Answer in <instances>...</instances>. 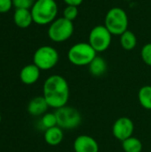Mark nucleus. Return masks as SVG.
<instances>
[{
	"label": "nucleus",
	"instance_id": "obj_1",
	"mask_svg": "<svg viewBox=\"0 0 151 152\" xmlns=\"http://www.w3.org/2000/svg\"><path fill=\"white\" fill-rule=\"evenodd\" d=\"M43 96L53 109H59L67 105L69 99V86L68 81L60 75L47 77L43 86Z\"/></svg>",
	"mask_w": 151,
	"mask_h": 152
},
{
	"label": "nucleus",
	"instance_id": "obj_2",
	"mask_svg": "<svg viewBox=\"0 0 151 152\" xmlns=\"http://www.w3.org/2000/svg\"><path fill=\"white\" fill-rule=\"evenodd\" d=\"M34 23L44 26L50 25L58 14V4L55 0H36L30 9Z\"/></svg>",
	"mask_w": 151,
	"mask_h": 152
},
{
	"label": "nucleus",
	"instance_id": "obj_3",
	"mask_svg": "<svg viewBox=\"0 0 151 152\" xmlns=\"http://www.w3.org/2000/svg\"><path fill=\"white\" fill-rule=\"evenodd\" d=\"M129 20L126 12L120 7L109 9L105 16L104 26L115 36H121L128 29Z\"/></svg>",
	"mask_w": 151,
	"mask_h": 152
},
{
	"label": "nucleus",
	"instance_id": "obj_4",
	"mask_svg": "<svg viewBox=\"0 0 151 152\" xmlns=\"http://www.w3.org/2000/svg\"><path fill=\"white\" fill-rule=\"evenodd\" d=\"M97 56V52L89 43L80 42L73 45L68 52L69 61L78 67L88 66Z\"/></svg>",
	"mask_w": 151,
	"mask_h": 152
},
{
	"label": "nucleus",
	"instance_id": "obj_5",
	"mask_svg": "<svg viewBox=\"0 0 151 152\" xmlns=\"http://www.w3.org/2000/svg\"><path fill=\"white\" fill-rule=\"evenodd\" d=\"M74 33V24L73 21L65 19L64 17H60L55 19L48 27L47 35L48 37L55 42L61 43L69 39Z\"/></svg>",
	"mask_w": 151,
	"mask_h": 152
},
{
	"label": "nucleus",
	"instance_id": "obj_6",
	"mask_svg": "<svg viewBox=\"0 0 151 152\" xmlns=\"http://www.w3.org/2000/svg\"><path fill=\"white\" fill-rule=\"evenodd\" d=\"M59 61L58 51L51 45L38 47L33 55V63L41 70H49L54 68Z\"/></svg>",
	"mask_w": 151,
	"mask_h": 152
},
{
	"label": "nucleus",
	"instance_id": "obj_7",
	"mask_svg": "<svg viewBox=\"0 0 151 152\" xmlns=\"http://www.w3.org/2000/svg\"><path fill=\"white\" fill-rule=\"evenodd\" d=\"M54 113L57 118V126L65 130L75 129L82 122L80 112L73 107L66 105L57 109Z\"/></svg>",
	"mask_w": 151,
	"mask_h": 152
},
{
	"label": "nucleus",
	"instance_id": "obj_8",
	"mask_svg": "<svg viewBox=\"0 0 151 152\" xmlns=\"http://www.w3.org/2000/svg\"><path fill=\"white\" fill-rule=\"evenodd\" d=\"M112 40V34L104 25H98L92 28L88 37V43L97 52L102 53L109 49Z\"/></svg>",
	"mask_w": 151,
	"mask_h": 152
},
{
	"label": "nucleus",
	"instance_id": "obj_9",
	"mask_svg": "<svg viewBox=\"0 0 151 152\" xmlns=\"http://www.w3.org/2000/svg\"><path fill=\"white\" fill-rule=\"evenodd\" d=\"M134 130L133 122L127 117L117 118L112 126V134L117 140L123 142L132 137Z\"/></svg>",
	"mask_w": 151,
	"mask_h": 152
},
{
	"label": "nucleus",
	"instance_id": "obj_10",
	"mask_svg": "<svg viewBox=\"0 0 151 152\" xmlns=\"http://www.w3.org/2000/svg\"><path fill=\"white\" fill-rule=\"evenodd\" d=\"M73 149L75 152H99V144L93 137L82 134L75 139Z\"/></svg>",
	"mask_w": 151,
	"mask_h": 152
},
{
	"label": "nucleus",
	"instance_id": "obj_11",
	"mask_svg": "<svg viewBox=\"0 0 151 152\" xmlns=\"http://www.w3.org/2000/svg\"><path fill=\"white\" fill-rule=\"evenodd\" d=\"M41 69L34 63L24 66L20 72V79L25 85H33L37 82L40 77Z\"/></svg>",
	"mask_w": 151,
	"mask_h": 152
},
{
	"label": "nucleus",
	"instance_id": "obj_12",
	"mask_svg": "<svg viewBox=\"0 0 151 152\" xmlns=\"http://www.w3.org/2000/svg\"><path fill=\"white\" fill-rule=\"evenodd\" d=\"M49 108L48 103L46 102L44 96H36L30 100L28 105V112L34 117L43 116L46 113Z\"/></svg>",
	"mask_w": 151,
	"mask_h": 152
},
{
	"label": "nucleus",
	"instance_id": "obj_13",
	"mask_svg": "<svg viewBox=\"0 0 151 152\" xmlns=\"http://www.w3.org/2000/svg\"><path fill=\"white\" fill-rule=\"evenodd\" d=\"M13 21L20 28H28L34 21L29 9H15L13 13Z\"/></svg>",
	"mask_w": 151,
	"mask_h": 152
},
{
	"label": "nucleus",
	"instance_id": "obj_14",
	"mask_svg": "<svg viewBox=\"0 0 151 152\" xmlns=\"http://www.w3.org/2000/svg\"><path fill=\"white\" fill-rule=\"evenodd\" d=\"M64 138L63 129L56 126L48 129H45L44 134V139L45 142L50 146L59 145Z\"/></svg>",
	"mask_w": 151,
	"mask_h": 152
},
{
	"label": "nucleus",
	"instance_id": "obj_15",
	"mask_svg": "<svg viewBox=\"0 0 151 152\" xmlns=\"http://www.w3.org/2000/svg\"><path fill=\"white\" fill-rule=\"evenodd\" d=\"M88 67L90 74L94 77H101L104 75L108 69L106 61L101 56H96L88 65Z\"/></svg>",
	"mask_w": 151,
	"mask_h": 152
},
{
	"label": "nucleus",
	"instance_id": "obj_16",
	"mask_svg": "<svg viewBox=\"0 0 151 152\" xmlns=\"http://www.w3.org/2000/svg\"><path fill=\"white\" fill-rule=\"evenodd\" d=\"M120 45L126 51H132L137 45V37L131 30L125 31L120 36Z\"/></svg>",
	"mask_w": 151,
	"mask_h": 152
},
{
	"label": "nucleus",
	"instance_id": "obj_17",
	"mask_svg": "<svg viewBox=\"0 0 151 152\" xmlns=\"http://www.w3.org/2000/svg\"><path fill=\"white\" fill-rule=\"evenodd\" d=\"M122 148L125 152H142L143 145L136 137H130L122 142Z\"/></svg>",
	"mask_w": 151,
	"mask_h": 152
},
{
	"label": "nucleus",
	"instance_id": "obj_18",
	"mask_svg": "<svg viewBox=\"0 0 151 152\" xmlns=\"http://www.w3.org/2000/svg\"><path fill=\"white\" fill-rule=\"evenodd\" d=\"M138 99L144 109L151 110V86H144L139 90Z\"/></svg>",
	"mask_w": 151,
	"mask_h": 152
},
{
	"label": "nucleus",
	"instance_id": "obj_19",
	"mask_svg": "<svg viewBox=\"0 0 151 152\" xmlns=\"http://www.w3.org/2000/svg\"><path fill=\"white\" fill-rule=\"evenodd\" d=\"M41 125L44 129H48L57 126V118L55 113H45L42 116Z\"/></svg>",
	"mask_w": 151,
	"mask_h": 152
},
{
	"label": "nucleus",
	"instance_id": "obj_20",
	"mask_svg": "<svg viewBox=\"0 0 151 152\" xmlns=\"http://www.w3.org/2000/svg\"><path fill=\"white\" fill-rule=\"evenodd\" d=\"M62 15V17H64L65 19L73 21L78 16V7L73 5H67L63 10Z\"/></svg>",
	"mask_w": 151,
	"mask_h": 152
},
{
	"label": "nucleus",
	"instance_id": "obj_21",
	"mask_svg": "<svg viewBox=\"0 0 151 152\" xmlns=\"http://www.w3.org/2000/svg\"><path fill=\"white\" fill-rule=\"evenodd\" d=\"M141 56L142 61L148 66L151 67V43L146 44L141 51Z\"/></svg>",
	"mask_w": 151,
	"mask_h": 152
},
{
	"label": "nucleus",
	"instance_id": "obj_22",
	"mask_svg": "<svg viewBox=\"0 0 151 152\" xmlns=\"http://www.w3.org/2000/svg\"><path fill=\"white\" fill-rule=\"evenodd\" d=\"M36 0H12V4L15 9H31Z\"/></svg>",
	"mask_w": 151,
	"mask_h": 152
},
{
	"label": "nucleus",
	"instance_id": "obj_23",
	"mask_svg": "<svg viewBox=\"0 0 151 152\" xmlns=\"http://www.w3.org/2000/svg\"><path fill=\"white\" fill-rule=\"evenodd\" d=\"M12 6V0H0V13L8 12Z\"/></svg>",
	"mask_w": 151,
	"mask_h": 152
},
{
	"label": "nucleus",
	"instance_id": "obj_24",
	"mask_svg": "<svg viewBox=\"0 0 151 152\" xmlns=\"http://www.w3.org/2000/svg\"><path fill=\"white\" fill-rule=\"evenodd\" d=\"M84 0H63V2L67 5H73V6H79Z\"/></svg>",
	"mask_w": 151,
	"mask_h": 152
},
{
	"label": "nucleus",
	"instance_id": "obj_25",
	"mask_svg": "<svg viewBox=\"0 0 151 152\" xmlns=\"http://www.w3.org/2000/svg\"><path fill=\"white\" fill-rule=\"evenodd\" d=\"M1 120H2V117H1V114H0V123H1Z\"/></svg>",
	"mask_w": 151,
	"mask_h": 152
}]
</instances>
